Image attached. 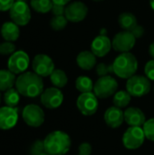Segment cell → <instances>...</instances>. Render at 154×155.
Listing matches in <instances>:
<instances>
[{"mask_svg":"<svg viewBox=\"0 0 154 155\" xmlns=\"http://www.w3.org/2000/svg\"><path fill=\"white\" fill-rule=\"evenodd\" d=\"M15 85L21 95L28 98L37 97L44 92L43 79L34 72H25L19 74Z\"/></svg>","mask_w":154,"mask_h":155,"instance_id":"obj_1","label":"cell"},{"mask_svg":"<svg viewBox=\"0 0 154 155\" xmlns=\"http://www.w3.org/2000/svg\"><path fill=\"white\" fill-rule=\"evenodd\" d=\"M71 138L63 131H54L44 140V152L50 155L66 154L71 148Z\"/></svg>","mask_w":154,"mask_h":155,"instance_id":"obj_2","label":"cell"},{"mask_svg":"<svg viewBox=\"0 0 154 155\" xmlns=\"http://www.w3.org/2000/svg\"><path fill=\"white\" fill-rule=\"evenodd\" d=\"M113 74L123 79H129L135 74L138 69V61L130 52L121 53L113 63Z\"/></svg>","mask_w":154,"mask_h":155,"instance_id":"obj_3","label":"cell"},{"mask_svg":"<svg viewBox=\"0 0 154 155\" xmlns=\"http://www.w3.org/2000/svg\"><path fill=\"white\" fill-rule=\"evenodd\" d=\"M151 89V80L147 76L134 74L126 83V91L133 97H143L148 94Z\"/></svg>","mask_w":154,"mask_h":155,"instance_id":"obj_4","label":"cell"},{"mask_svg":"<svg viewBox=\"0 0 154 155\" xmlns=\"http://www.w3.org/2000/svg\"><path fill=\"white\" fill-rule=\"evenodd\" d=\"M118 89L117 81L111 75L100 77L94 84L93 94L101 99H106L114 95Z\"/></svg>","mask_w":154,"mask_h":155,"instance_id":"obj_5","label":"cell"},{"mask_svg":"<svg viewBox=\"0 0 154 155\" xmlns=\"http://www.w3.org/2000/svg\"><path fill=\"white\" fill-rule=\"evenodd\" d=\"M145 138L143 127L131 126L123 135V144L128 150H136L143 144Z\"/></svg>","mask_w":154,"mask_h":155,"instance_id":"obj_6","label":"cell"},{"mask_svg":"<svg viewBox=\"0 0 154 155\" xmlns=\"http://www.w3.org/2000/svg\"><path fill=\"white\" fill-rule=\"evenodd\" d=\"M9 16L17 25H26L31 20L30 7L25 1H15L9 10Z\"/></svg>","mask_w":154,"mask_h":155,"instance_id":"obj_7","label":"cell"},{"mask_svg":"<svg viewBox=\"0 0 154 155\" xmlns=\"http://www.w3.org/2000/svg\"><path fill=\"white\" fill-rule=\"evenodd\" d=\"M98 97L93 93L81 94L76 101L78 110L85 116L93 115L98 109Z\"/></svg>","mask_w":154,"mask_h":155,"instance_id":"obj_8","label":"cell"},{"mask_svg":"<svg viewBox=\"0 0 154 155\" xmlns=\"http://www.w3.org/2000/svg\"><path fill=\"white\" fill-rule=\"evenodd\" d=\"M22 117L24 122L30 127L37 128L44 122V113L36 104H28L23 109Z\"/></svg>","mask_w":154,"mask_h":155,"instance_id":"obj_9","label":"cell"},{"mask_svg":"<svg viewBox=\"0 0 154 155\" xmlns=\"http://www.w3.org/2000/svg\"><path fill=\"white\" fill-rule=\"evenodd\" d=\"M136 38L131 31H122L116 34L113 40V48L119 53L130 52L135 45Z\"/></svg>","mask_w":154,"mask_h":155,"instance_id":"obj_10","label":"cell"},{"mask_svg":"<svg viewBox=\"0 0 154 155\" xmlns=\"http://www.w3.org/2000/svg\"><path fill=\"white\" fill-rule=\"evenodd\" d=\"M29 56L28 54L22 51H15L12 54L7 61L8 70H10L15 74H21L26 71L29 65Z\"/></svg>","mask_w":154,"mask_h":155,"instance_id":"obj_11","label":"cell"},{"mask_svg":"<svg viewBox=\"0 0 154 155\" xmlns=\"http://www.w3.org/2000/svg\"><path fill=\"white\" fill-rule=\"evenodd\" d=\"M33 70L41 77L50 76L54 70V64L52 58L46 54H40L34 56L32 63Z\"/></svg>","mask_w":154,"mask_h":155,"instance_id":"obj_12","label":"cell"},{"mask_svg":"<svg viewBox=\"0 0 154 155\" xmlns=\"http://www.w3.org/2000/svg\"><path fill=\"white\" fill-rule=\"evenodd\" d=\"M88 14L87 5L81 1H74L65 7L64 15L69 22L79 23L84 20Z\"/></svg>","mask_w":154,"mask_h":155,"instance_id":"obj_13","label":"cell"},{"mask_svg":"<svg viewBox=\"0 0 154 155\" xmlns=\"http://www.w3.org/2000/svg\"><path fill=\"white\" fill-rule=\"evenodd\" d=\"M64 102V94L57 87L45 89L41 94V103L47 109H56Z\"/></svg>","mask_w":154,"mask_h":155,"instance_id":"obj_14","label":"cell"},{"mask_svg":"<svg viewBox=\"0 0 154 155\" xmlns=\"http://www.w3.org/2000/svg\"><path fill=\"white\" fill-rule=\"evenodd\" d=\"M18 120V109L16 107H0V130H10L15 126Z\"/></svg>","mask_w":154,"mask_h":155,"instance_id":"obj_15","label":"cell"},{"mask_svg":"<svg viewBox=\"0 0 154 155\" xmlns=\"http://www.w3.org/2000/svg\"><path fill=\"white\" fill-rule=\"evenodd\" d=\"M112 47V41L105 35H99L93 40L91 51L96 57H103L111 51Z\"/></svg>","mask_w":154,"mask_h":155,"instance_id":"obj_16","label":"cell"},{"mask_svg":"<svg viewBox=\"0 0 154 155\" xmlns=\"http://www.w3.org/2000/svg\"><path fill=\"white\" fill-rule=\"evenodd\" d=\"M104 121L109 127L113 129L119 128L124 122V113L119 107H109L104 113Z\"/></svg>","mask_w":154,"mask_h":155,"instance_id":"obj_17","label":"cell"},{"mask_svg":"<svg viewBox=\"0 0 154 155\" xmlns=\"http://www.w3.org/2000/svg\"><path fill=\"white\" fill-rule=\"evenodd\" d=\"M124 121L130 126H143L146 122L143 112L137 107H130L124 112Z\"/></svg>","mask_w":154,"mask_h":155,"instance_id":"obj_18","label":"cell"},{"mask_svg":"<svg viewBox=\"0 0 154 155\" xmlns=\"http://www.w3.org/2000/svg\"><path fill=\"white\" fill-rule=\"evenodd\" d=\"M77 65L83 70H92L96 65V56L92 51H83L76 57Z\"/></svg>","mask_w":154,"mask_h":155,"instance_id":"obj_19","label":"cell"},{"mask_svg":"<svg viewBox=\"0 0 154 155\" xmlns=\"http://www.w3.org/2000/svg\"><path fill=\"white\" fill-rule=\"evenodd\" d=\"M1 35L5 41L8 42L16 41L20 35L19 25H17L14 22L4 23L1 27Z\"/></svg>","mask_w":154,"mask_h":155,"instance_id":"obj_20","label":"cell"},{"mask_svg":"<svg viewBox=\"0 0 154 155\" xmlns=\"http://www.w3.org/2000/svg\"><path fill=\"white\" fill-rule=\"evenodd\" d=\"M15 74L10 70H0V92H5L15 84Z\"/></svg>","mask_w":154,"mask_h":155,"instance_id":"obj_21","label":"cell"},{"mask_svg":"<svg viewBox=\"0 0 154 155\" xmlns=\"http://www.w3.org/2000/svg\"><path fill=\"white\" fill-rule=\"evenodd\" d=\"M118 23L120 26L125 31H132L138 25L136 16L133 13L129 12L122 13L118 17Z\"/></svg>","mask_w":154,"mask_h":155,"instance_id":"obj_22","label":"cell"},{"mask_svg":"<svg viewBox=\"0 0 154 155\" xmlns=\"http://www.w3.org/2000/svg\"><path fill=\"white\" fill-rule=\"evenodd\" d=\"M50 81L54 87L63 88L68 83V77L64 71L61 69H54L50 75Z\"/></svg>","mask_w":154,"mask_h":155,"instance_id":"obj_23","label":"cell"},{"mask_svg":"<svg viewBox=\"0 0 154 155\" xmlns=\"http://www.w3.org/2000/svg\"><path fill=\"white\" fill-rule=\"evenodd\" d=\"M93 86L94 84L93 83L91 78L84 75L77 77L75 81V87L81 94L93 92Z\"/></svg>","mask_w":154,"mask_h":155,"instance_id":"obj_24","label":"cell"},{"mask_svg":"<svg viewBox=\"0 0 154 155\" xmlns=\"http://www.w3.org/2000/svg\"><path fill=\"white\" fill-rule=\"evenodd\" d=\"M132 95L127 92V91H119L116 92L115 94L113 95V104L116 107H119L121 109L127 107L131 102Z\"/></svg>","mask_w":154,"mask_h":155,"instance_id":"obj_25","label":"cell"},{"mask_svg":"<svg viewBox=\"0 0 154 155\" xmlns=\"http://www.w3.org/2000/svg\"><path fill=\"white\" fill-rule=\"evenodd\" d=\"M20 94L15 88H11L5 92L4 94V102L6 106L16 107L20 102Z\"/></svg>","mask_w":154,"mask_h":155,"instance_id":"obj_26","label":"cell"},{"mask_svg":"<svg viewBox=\"0 0 154 155\" xmlns=\"http://www.w3.org/2000/svg\"><path fill=\"white\" fill-rule=\"evenodd\" d=\"M30 5L34 11L41 14H45L52 10L54 3L52 0H31Z\"/></svg>","mask_w":154,"mask_h":155,"instance_id":"obj_27","label":"cell"},{"mask_svg":"<svg viewBox=\"0 0 154 155\" xmlns=\"http://www.w3.org/2000/svg\"><path fill=\"white\" fill-rule=\"evenodd\" d=\"M68 20L65 15H54L50 21V25L54 31H61L67 25Z\"/></svg>","mask_w":154,"mask_h":155,"instance_id":"obj_28","label":"cell"},{"mask_svg":"<svg viewBox=\"0 0 154 155\" xmlns=\"http://www.w3.org/2000/svg\"><path fill=\"white\" fill-rule=\"evenodd\" d=\"M146 139L154 142V118L147 120L143 126Z\"/></svg>","mask_w":154,"mask_h":155,"instance_id":"obj_29","label":"cell"},{"mask_svg":"<svg viewBox=\"0 0 154 155\" xmlns=\"http://www.w3.org/2000/svg\"><path fill=\"white\" fill-rule=\"evenodd\" d=\"M96 73L97 74L102 77V76H106L110 75L111 73H113V64H107L105 63H101L96 66Z\"/></svg>","mask_w":154,"mask_h":155,"instance_id":"obj_30","label":"cell"},{"mask_svg":"<svg viewBox=\"0 0 154 155\" xmlns=\"http://www.w3.org/2000/svg\"><path fill=\"white\" fill-rule=\"evenodd\" d=\"M15 52V45L12 42H3L0 44V54L8 55L12 54Z\"/></svg>","mask_w":154,"mask_h":155,"instance_id":"obj_31","label":"cell"},{"mask_svg":"<svg viewBox=\"0 0 154 155\" xmlns=\"http://www.w3.org/2000/svg\"><path fill=\"white\" fill-rule=\"evenodd\" d=\"M30 155H40L43 153H44V141L41 140H36L31 146L30 148Z\"/></svg>","mask_w":154,"mask_h":155,"instance_id":"obj_32","label":"cell"},{"mask_svg":"<svg viewBox=\"0 0 154 155\" xmlns=\"http://www.w3.org/2000/svg\"><path fill=\"white\" fill-rule=\"evenodd\" d=\"M145 75L152 81H154V59L150 60L144 66Z\"/></svg>","mask_w":154,"mask_h":155,"instance_id":"obj_33","label":"cell"},{"mask_svg":"<svg viewBox=\"0 0 154 155\" xmlns=\"http://www.w3.org/2000/svg\"><path fill=\"white\" fill-rule=\"evenodd\" d=\"M79 155H91L92 145L89 143H83L78 147Z\"/></svg>","mask_w":154,"mask_h":155,"instance_id":"obj_34","label":"cell"},{"mask_svg":"<svg viewBox=\"0 0 154 155\" xmlns=\"http://www.w3.org/2000/svg\"><path fill=\"white\" fill-rule=\"evenodd\" d=\"M65 7H66V5H62L54 4L51 11H52V13H53L54 15H64Z\"/></svg>","mask_w":154,"mask_h":155,"instance_id":"obj_35","label":"cell"},{"mask_svg":"<svg viewBox=\"0 0 154 155\" xmlns=\"http://www.w3.org/2000/svg\"><path fill=\"white\" fill-rule=\"evenodd\" d=\"M15 2V0H0V11L10 10Z\"/></svg>","mask_w":154,"mask_h":155,"instance_id":"obj_36","label":"cell"},{"mask_svg":"<svg viewBox=\"0 0 154 155\" xmlns=\"http://www.w3.org/2000/svg\"><path fill=\"white\" fill-rule=\"evenodd\" d=\"M131 32L133 34V35L135 36L136 39H137V38H141V37L143 35V34H144V28H143L142 25H137Z\"/></svg>","mask_w":154,"mask_h":155,"instance_id":"obj_37","label":"cell"},{"mask_svg":"<svg viewBox=\"0 0 154 155\" xmlns=\"http://www.w3.org/2000/svg\"><path fill=\"white\" fill-rule=\"evenodd\" d=\"M71 0H52V2L54 4H57V5H66L67 4L70 3Z\"/></svg>","mask_w":154,"mask_h":155,"instance_id":"obj_38","label":"cell"},{"mask_svg":"<svg viewBox=\"0 0 154 155\" xmlns=\"http://www.w3.org/2000/svg\"><path fill=\"white\" fill-rule=\"evenodd\" d=\"M149 53H150V55L154 59V42L152 44H151L149 47Z\"/></svg>","mask_w":154,"mask_h":155,"instance_id":"obj_39","label":"cell"},{"mask_svg":"<svg viewBox=\"0 0 154 155\" xmlns=\"http://www.w3.org/2000/svg\"><path fill=\"white\" fill-rule=\"evenodd\" d=\"M150 5H151L152 8L154 10V0H150Z\"/></svg>","mask_w":154,"mask_h":155,"instance_id":"obj_40","label":"cell"},{"mask_svg":"<svg viewBox=\"0 0 154 155\" xmlns=\"http://www.w3.org/2000/svg\"><path fill=\"white\" fill-rule=\"evenodd\" d=\"M40 155H50V154H49V153H45V152H44V153H42V154H40Z\"/></svg>","mask_w":154,"mask_h":155,"instance_id":"obj_41","label":"cell"},{"mask_svg":"<svg viewBox=\"0 0 154 155\" xmlns=\"http://www.w3.org/2000/svg\"><path fill=\"white\" fill-rule=\"evenodd\" d=\"M93 1H95V2H102V1H103V0H93Z\"/></svg>","mask_w":154,"mask_h":155,"instance_id":"obj_42","label":"cell"},{"mask_svg":"<svg viewBox=\"0 0 154 155\" xmlns=\"http://www.w3.org/2000/svg\"><path fill=\"white\" fill-rule=\"evenodd\" d=\"M15 1H24V0H15Z\"/></svg>","mask_w":154,"mask_h":155,"instance_id":"obj_43","label":"cell"},{"mask_svg":"<svg viewBox=\"0 0 154 155\" xmlns=\"http://www.w3.org/2000/svg\"><path fill=\"white\" fill-rule=\"evenodd\" d=\"M0 103H1V94H0Z\"/></svg>","mask_w":154,"mask_h":155,"instance_id":"obj_44","label":"cell"},{"mask_svg":"<svg viewBox=\"0 0 154 155\" xmlns=\"http://www.w3.org/2000/svg\"><path fill=\"white\" fill-rule=\"evenodd\" d=\"M153 90H154V88H153Z\"/></svg>","mask_w":154,"mask_h":155,"instance_id":"obj_45","label":"cell"}]
</instances>
